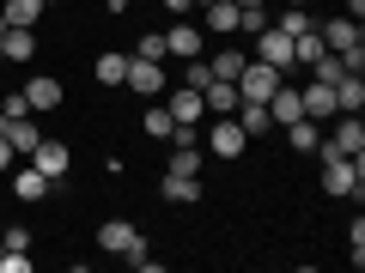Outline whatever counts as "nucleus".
I'll list each match as a JSON object with an SVG mask.
<instances>
[{"instance_id":"nucleus-40","label":"nucleus","mask_w":365,"mask_h":273,"mask_svg":"<svg viewBox=\"0 0 365 273\" xmlns=\"http://www.w3.org/2000/svg\"><path fill=\"white\" fill-rule=\"evenodd\" d=\"M0 37H6V13H0Z\"/></svg>"},{"instance_id":"nucleus-8","label":"nucleus","mask_w":365,"mask_h":273,"mask_svg":"<svg viewBox=\"0 0 365 273\" xmlns=\"http://www.w3.org/2000/svg\"><path fill=\"white\" fill-rule=\"evenodd\" d=\"M134 243H140V231H134L128 219H104L98 225V249H104V255H128Z\"/></svg>"},{"instance_id":"nucleus-31","label":"nucleus","mask_w":365,"mask_h":273,"mask_svg":"<svg viewBox=\"0 0 365 273\" xmlns=\"http://www.w3.org/2000/svg\"><path fill=\"white\" fill-rule=\"evenodd\" d=\"M134 55H140V61H165V31H146Z\"/></svg>"},{"instance_id":"nucleus-35","label":"nucleus","mask_w":365,"mask_h":273,"mask_svg":"<svg viewBox=\"0 0 365 273\" xmlns=\"http://www.w3.org/2000/svg\"><path fill=\"white\" fill-rule=\"evenodd\" d=\"M347 249H353V267H365V219H353V231H347Z\"/></svg>"},{"instance_id":"nucleus-12","label":"nucleus","mask_w":365,"mask_h":273,"mask_svg":"<svg viewBox=\"0 0 365 273\" xmlns=\"http://www.w3.org/2000/svg\"><path fill=\"white\" fill-rule=\"evenodd\" d=\"M323 43L335 55H353V49H365V37H359V18H329L323 25Z\"/></svg>"},{"instance_id":"nucleus-41","label":"nucleus","mask_w":365,"mask_h":273,"mask_svg":"<svg viewBox=\"0 0 365 273\" xmlns=\"http://www.w3.org/2000/svg\"><path fill=\"white\" fill-rule=\"evenodd\" d=\"M43 6H61V0H43Z\"/></svg>"},{"instance_id":"nucleus-24","label":"nucleus","mask_w":365,"mask_h":273,"mask_svg":"<svg viewBox=\"0 0 365 273\" xmlns=\"http://www.w3.org/2000/svg\"><path fill=\"white\" fill-rule=\"evenodd\" d=\"M0 13H6V25H25V31H31L43 13H49V6H43V0H6Z\"/></svg>"},{"instance_id":"nucleus-9","label":"nucleus","mask_w":365,"mask_h":273,"mask_svg":"<svg viewBox=\"0 0 365 273\" xmlns=\"http://www.w3.org/2000/svg\"><path fill=\"white\" fill-rule=\"evenodd\" d=\"M0 134L13 140V152H19V158H31V152H37V140H43V128H37L31 116H0Z\"/></svg>"},{"instance_id":"nucleus-19","label":"nucleus","mask_w":365,"mask_h":273,"mask_svg":"<svg viewBox=\"0 0 365 273\" xmlns=\"http://www.w3.org/2000/svg\"><path fill=\"white\" fill-rule=\"evenodd\" d=\"M304 116H335V85H323V79H311V85L299 91Z\"/></svg>"},{"instance_id":"nucleus-20","label":"nucleus","mask_w":365,"mask_h":273,"mask_svg":"<svg viewBox=\"0 0 365 273\" xmlns=\"http://www.w3.org/2000/svg\"><path fill=\"white\" fill-rule=\"evenodd\" d=\"M317 55H329V43H323V31H299V37H292V67H311Z\"/></svg>"},{"instance_id":"nucleus-3","label":"nucleus","mask_w":365,"mask_h":273,"mask_svg":"<svg viewBox=\"0 0 365 273\" xmlns=\"http://www.w3.org/2000/svg\"><path fill=\"white\" fill-rule=\"evenodd\" d=\"M250 134L237 128V116H207V152L213 158H244Z\"/></svg>"},{"instance_id":"nucleus-22","label":"nucleus","mask_w":365,"mask_h":273,"mask_svg":"<svg viewBox=\"0 0 365 273\" xmlns=\"http://www.w3.org/2000/svg\"><path fill=\"white\" fill-rule=\"evenodd\" d=\"M201 97H207V116H232V109H237V85H232V79H213Z\"/></svg>"},{"instance_id":"nucleus-33","label":"nucleus","mask_w":365,"mask_h":273,"mask_svg":"<svg viewBox=\"0 0 365 273\" xmlns=\"http://www.w3.org/2000/svg\"><path fill=\"white\" fill-rule=\"evenodd\" d=\"M0 273H31V255L25 249H0Z\"/></svg>"},{"instance_id":"nucleus-6","label":"nucleus","mask_w":365,"mask_h":273,"mask_svg":"<svg viewBox=\"0 0 365 273\" xmlns=\"http://www.w3.org/2000/svg\"><path fill=\"white\" fill-rule=\"evenodd\" d=\"M256 61H268V67H280V73H287V67H292V37H287V31H256Z\"/></svg>"},{"instance_id":"nucleus-39","label":"nucleus","mask_w":365,"mask_h":273,"mask_svg":"<svg viewBox=\"0 0 365 273\" xmlns=\"http://www.w3.org/2000/svg\"><path fill=\"white\" fill-rule=\"evenodd\" d=\"M287 6H311V0H287Z\"/></svg>"},{"instance_id":"nucleus-18","label":"nucleus","mask_w":365,"mask_h":273,"mask_svg":"<svg viewBox=\"0 0 365 273\" xmlns=\"http://www.w3.org/2000/svg\"><path fill=\"white\" fill-rule=\"evenodd\" d=\"M232 116H237V128H244L250 140H262V134H274V116H268V104H237Z\"/></svg>"},{"instance_id":"nucleus-14","label":"nucleus","mask_w":365,"mask_h":273,"mask_svg":"<svg viewBox=\"0 0 365 273\" xmlns=\"http://www.w3.org/2000/svg\"><path fill=\"white\" fill-rule=\"evenodd\" d=\"M158 195H165L170 207H195V200H201V176H177V170H165Z\"/></svg>"},{"instance_id":"nucleus-10","label":"nucleus","mask_w":365,"mask_h":273,"mask_svg":"<svg viewBox=\"0 0 365 273\" xmlns=\"http://www.w3.org/2000/svg\"><path fill=\"white\" fill-rule=\"evenodd\" d=\"M25 104H31V116H43V109H61V79L55 73H37L25 85Z\"/></svg>"},{"instance_id":"nucleus-7","label":"nucleus","mask_w":365,"mask_h":273,"mask_svg":"<svg viewBox=\"0 0 365 273\" xmlns=\"http://www.w3.org/2000/svg\"><path fill=\"white\" fill-rule=\"evenodd\" d=\"M31 164H37L43 176H49V182H61V176H67V164H73V152H67V140H37Z\"/></svg>"},{"instance_id":"nucleus-25","label":"nucleus","mask_w":365,"mask_h":273,"mask_svg":"<svg viewBox=\"0 0 365 273\" xmlns=\"http://www.w3.org/2000/svg\"><path fill=\"white\" fill-rule=\"evenodd\" d=\"M91 73H98V85H122V79H128V55H98Z\"/></svg>"},{"instance_id":"nucleus-21","label":"nucleus","mask_w":365,"mask_h":273,"mask_svg":"<svg viewBox=\"0 0 365 273\" xmlns=\"http://www.w3.org/2000/svg\"><path fill=\"white\" fill-rule=\"evenodd\" d=\"M201 164H207L201 140H189V146H170V170H177V176H201Z\"/></svg>"},{"instance_id":"nucleus-36","label":"nucleus","mask_w":365,"mask_h":273,"mask_svg":"<svg viewBox=\"0 0 365 273\" xmlns=\"http://www.w3.org/2000/svg\"><path fill=\"white\" fill-rule=\"evenodd\" d=\"M0 116H31V104H25V91H13L6 104H0Z\"/></svg>"},{"instance_id":"nucleus-5","label":"nucleus","mask_w":365,"mask_h":273,"mask_svg":"<svg viewBox=\"0 0 365 273\" xmlns=\"http://www.w3.org/2000/svg\"><path fill=\"white\" fill-rule=\"evenodd\" d=\"M165 109H170V122H182V128H201V122H207V97H201L195 85L170 91V97H165Z\"/></svg>"},{"instance_id":"nucleus-13","label":"nucleus","mask_w":365,"mask_h":273,"mask_svg":"<svg viewBox=\"0 0 365 273\" xmlns=\"http://www.w3.org/2000/svg\"><path fill=\"white\" fill-rule=\"evenodd\" d=\"M268 116H274V128H287V122H299L304 116V104H299V85H274V97H268Z\"/></svg>"},{"instance_id":"nucleus-15","label":"nucleus","mask_w":365,"mask_h":273,"mask_svg":"<svg viewBox=\"0 0 365 273\" xmlns=\"http://www.w3.org/2000/svg\"><path fill=\"white\" fill-rule=\"evenodd\" d=\"M201 49H207V43H201L195 25H170V31H165V55H177V61H195Z\"/></svg>"},{"instance_id":"nucleus-32","label":"nucleus","mask_w":365,"mask_h":273,"mask_svg":"<svg viewBox=\"0 0 365 273\" xmlns=\"http://www.w3.org/2000/svg\"><path fill=\"white\" fill-rule=\"evenodd\" d=\"M182 85H195V91H207V85H213V73H207V61H201V55L182 67Z\"/></svg>"},{"instance_id":"nucleus-11","label":"nucleus","mask_w":365,"mask_h":273,"mask_svg":"<svg viewBox=\"0 0 365 273\" xmlns=\"http://www.w3.org/2000/svg\"><path fill=\"white\" fill-rule=\"evenodd\" d=\"M49 188H55V182L43 176L37 164H25V158H19V164H13V195H19V200H43V195H49Z\"/></svg>"},{"instance_id":"nucleus-4","label":"nucleus","mask_w":365,"mask_h":273,"mask_svg":"<svg viewBox=\"0 0 365 273\" xmlns=\"http://www.w3.org/2000/svg\"><path fill=\"white\" fill-rule=\"evenodd\" d=\"M128 91H140V97H165V61H140V55H128V79H122Z\"/></svg>"},{"instance_id":"nucleus-30","label":"nucleus","mask_w":365,"mask_h":273,"mask_svg":"<svg viewBox=\"0 0 365 273\" xmlns=\"http://www.w3.org/2000/svg\"><path fill=\"white\" fill-rule=\"evenodd\" d=\"M311 25H317V18L304 13V6H287V13L274 18V31H287V37H299V31H311Z\"/></svg>"},{"instance_id":"nucleus-23","label":"nucleus","mask_w":365,"mask_h":273,"mask_svg":"<svg viewBox=\"0 0 365 273\" xmlns=\"http://www.w3.org/2000/svg\"><path fill=\"white\" fill-rule=\"evenodd\" d=\"M237 13H244L237 0H207V31H220V37H232V31H237Z\"/></svg>"},{"instance_id":"nucleus-26","label":"nucleus","mask_w":365,"mask_h":273,"mask_svg":"<svg viewBox=\"0 0 365 273\" xmlns=\"http://www.w3.org/2000/svg\"><path fill=\"white\" fill-rule=\"evenodd\" d=\"M140 128L153 134V140H170V134H177V122H170V109H165V104H158V97H153V109H146V116H140Z\"/></svg>"},{"instance_id":"nucleus-16","label":"nucleus","mask_w":365,"mask_h":273,"mask_svg":"<svg viewBox=\"0 0 365 273\" xmlns=\"http://www.w3.org/2000/svg\"><path fill=\"white\" fill-rule=\"evenodd\" d=\"M365 109V79L359 73H341L335 79V116H359Z\"/></svg>"},{"instance_id":"nucleus-17","label":"nucleus","mask_w":365,"mask_h":273,"mask_svg":"<svg viewBox=\"0 0 365 273\" xmlns=\"http://www.w3.org/2000/svg\"><path fill=\"white\" fill-rule=\"evenodd\" d=\"M0 61H37V37H31L25 25H6V37H0Z\"/></svg>"},{"instance_id":"nucleus-38","label":"nucleus","mask_w":365,"mask_h":273,"mask_svg":"<svg viewBox=\"0 0 365 273\" xmlns=\"http://www.w3.org/2000/svg\"><path fill=\"white\" fill-rule=\"evenodd\" d=\"M189 6H195V0H165V13H189Z\"/></svg>"},{"instance_id":"nucleus-29","label":"nucleus","mask_w":365,"mask_h":273,"mask_svg":"<svg viewBox=\"0 0 365 273\" xmlns=\"http://www.w3.org/2000/svg\"><path fill=\"white\" fill-rule=\"evenodd\" d=\"M287 140H292V152H317V140H323V134L311 128V116H299V122H287Z\"/></svg>"},{"instance_id":"nucleus-2","label":"nucleus","mask_w":365,"mask_h":273,"mask_svg":"<svg viewBox=\"0 0 365 273\" xmlns=\"http://www.w3.org/2000/svg\"><path fill=\"white\" fill-rule=\"evenodd\" d=\"M280 79H287L280 67H268V61H244V73L232 79V85H237V104H268Z\"/></svg>"},{"instance_id":"nucleus-42","label":"nucleus","mask_w":365,"mask_h":273,"mask_svg":"<svg viewBox=\"0 0 365 273\" xmlns=\"http://www.w3.org/2000/svg\"><path fill=\"white\" fill-rule=\"evenodd\" d=\"M195 6H207V0H195Z\"/></svg>"},{"instance_id":"nucleus-28","label":"nucleus","mask_w":365,"mask_h":273,"mask_svg":"<svg viewBox=\"0 0 365 273\" xmlns=\"http://www.w3.org/2000/svg\"><path fill=\"white\" fill-rule=\"evenodd\" d=\"M335 146H341V152H365V122H359V116H341Z\"/></svg>"},{"instance_id":"nucleus-27","label":"nucleus","mask_w":365,"mask_h":273,"mask_svg":"<svg viewBox=\"0 0 365 273\" xmlns=\"http://www.w3.org/2000/svg\"><path fill=\"white\" fill-rule=\"evenodd\" d=\"M244 61H250V55L220 49V55H207V73H213V79H237V73H244Z\"/></svg>"},{"instance_id":"nucleus-34","label":"nucleus","mask_w":365,"mask_h":273,"mask_svg":"<svg viewBox=\"0 0 365 273\" xmlns=\"http://www.w3.org/2000/svg\"><path fill=\"white\" fill-rule=\"evenodd\" d=\"M0 249H31V225H6L0 231Z\"/></svg>"},{"instance_id":"nucleus-37","label":"nucleus","mask_w":365,"mask_h":273,"mask_svg":"<svg viewBox=\"0 0 365 273\" xmlns=\"http://www.w3.org/2000/svg\"><path fill=\"white\" fill-rule=\"evenodd\" d=\"M13 164H19V152H13V140L0 134V170H13Z\"/></svg>"},{"instance_id":"nucleus-1","label":"nucleus","mask_w":365,"mask_h":273,"mask_svg":"<svg viewBox=\"0 0 365 273\" xmlns=\"http://www.w3.org/2000/svg\"><path fill=\"white\" fill-rule=\"evenodd\" d=\"M317 158H323V195H335V200L365 195V158L359 152H317Z\"/></svg>"}]
</instances>
